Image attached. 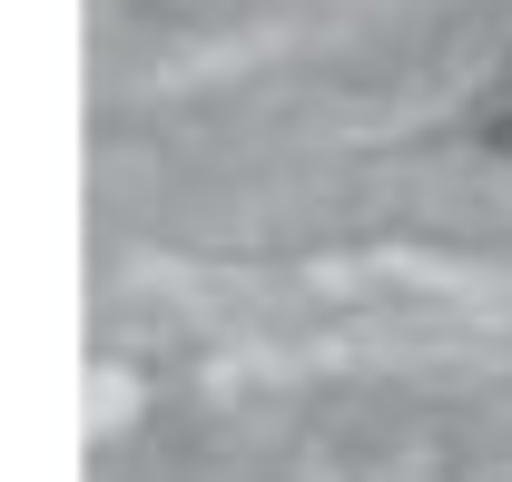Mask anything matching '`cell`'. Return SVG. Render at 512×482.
<instances>
[{
	"label": "cell",
	"mask_w": 512,
	"mask_h": 482,
	"mask_svg": "<svg viewBox=\"0 0 512 482\" xmlns=\"http://www.w3.org/2000/svg\"><path fill=\"white\" fill-rule=\"evenodd\" d=\"M473 138H483L493 158H512V79L493 89V99H483V109H473Z\"/></svg>",
	"instance_id": "1"
}]
</instances>
